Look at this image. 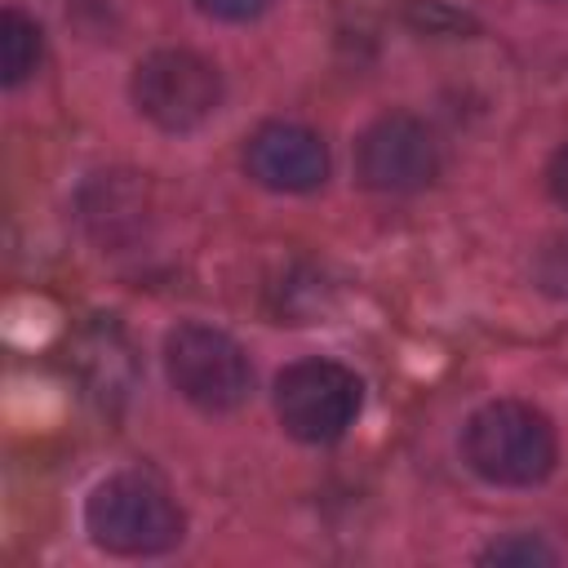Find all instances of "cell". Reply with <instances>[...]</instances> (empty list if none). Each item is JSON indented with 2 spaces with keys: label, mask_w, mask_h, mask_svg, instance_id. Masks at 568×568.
I'll return each instance as SVG.
<instances>
[{
  "label": "cell",
  "mask_w": 568,
  "mask_h": 568,
  "mask_svg": "<svg viewBox=\"0 0 568 568\" xmlns=\"http://www.w3.org/2000/svg\"><path fill=\"white\" fill-rule=\"evenodd\" d=\"M546 178H550V195H555V200L568 209V146H564V151L550 160V173H546Z\"/></svg>",
  "instance_id": "cell-11"
},
{
  "label": "cell",
  "mask_w": 568,
  "mask_h": 568,
  "mask_svg": "<svg viewBox=\"0 0 568 568\" xmlns=\"http://www.w3.org/2000/svg\"><path fill=\"white\" fill-rule=\"evenodd\" d=\"M164 368L173 390L204 413L240 408L253 386V368L240 342L209 324H178L164 337Z\"/></svg>",
  "instance_id": "cell-3"
},
{
  "label": "cell",
  "mask_w": 568,
  "mask_h": 568,
  "mask_svg": "<svg viewBox=\"0 0 568 568\" xmlns=\"http://www.w3.org/2000/svg\"><path fill=\"white\" fill-rule=\"evenodd\" d=\"M222 102L217 67L191 49H160L133 71V106L164 133L200 129Z\"/></svg>",
  "instance_id": "cell-5"
},
{
  "label": "cell",
  "mask_w": 568,
  "mask_h": 568,
  "mask_svg": "<svg viewBox=\"0 0 568 568\" xmlns=\"http://www.w3.org/2000/svg\"><path fill=\"white\" fill-rule=\"evenodd\" d=\"M479 564H555V550L541 546L537 537H506V541H493Z\"/></svg>",
  "instance_id": "cell-9"
},
{
  "label": "cell",
  "mask_w": 568,
  "mask_h": 568,
  "mask_svg": "<svg viewBox=\"0 0 568 568\" xmlns=\"http://www.w3.org/2000/svg\"><path fill=\"white\" fill-rule=\"evenodd\" d=\"M439 169V146L430 129L413 115H382L355 142V173L364 186L404 195L422 191Z\"/></svg>",
  "instance_id": "cell-6"
},
{
  "label": "cell",
  "mask_w": 568,
  "mask_h": 568,
  "mask_svg": "<svg viewBox=\"0 0 568 568\" xmlns=\"http://www.w3.org/2000/svg\"><path fill=\"white\" fill-rule=\"evenodd\" d=\"M89 537L111 555H164L182 541V510L142 475H111L84 501Z\"/></svg>",
  "instance_id": "cell-2"
},
{
  "label": "cell",
  "mask_w": 568,
  "mask_h": 568,
  "mask_svg": "<svg viewBox=\"0 0 568 568\" xmlns=\"http://www.w3.org/2000/svg\"><path fill=\"white\" fill-rule=\"evenodd\" d=\"M462 453L479 479L501 488H528L555 470V426L528 404L497 399L466 422Z\"/></svg>",
  "instance_id": "cell-1"
},
{
  "label": "cell",
  "mask_w": 568,
  "mask_h": 568,
  "mask_svg": "<svg viewBox=\"0 0 568 568\" xmlns=\"http://www.w3.org/2000/svg\"><path fill=\"white\" fill-rule=\"evenodd\" d=\"M244 169L266 191H315L328 178V151L311 129L271 120L248 138Z\"/></svg>",
  "instance_id": "cell-7"
},
{
  "label": "cell",
  "mask_w": 568,
  "mask_h": 568,
  "mask_svg": "<svg viewBox=\"0 0 568 568\" xmlns=\"http://www.w3.org/2000/svg\"><path fill=\"white\" fill-rule=\"evenodd\" d=\"M40 62V27L18 13L4 9L0 13V80L4 84H22Z\"/></svg>",
  "instance_id": "cell-8"
},
{
  "label": "cell",
  "mask_w": 568,
  "mask_h": 568,
  "mask_svg": "<svg viewBox=\"0 0 568 568\" xmlns=\"http://www.w3.org/2000/svg\"><path fill=\"white\" fill-rule=\"evenodd\" d=\"M359 377L333 359H297L275 377L280 426L302 444H333L359 417Z\"/></svg>",
  "instance_id": "cell-4"
},
{
  "label": "cell",
  "mask_w": 568,
  "mask_h": 568,
  "mask_svg": "<svg viewBox=\"0 0 568 568\" xmlns=\"http://www.w3.org/2000/svg\"><path fill=\"white\" fill-rule=\"evenodd\" d=\"M204 13H213V18H222V22H248V18H257L271 0H195Z\"/></svg>",
  "instance_id": "cell-10"
}]
</instances>
